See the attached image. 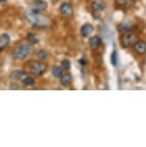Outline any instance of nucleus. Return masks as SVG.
<instances>
[{
    "instance_id": "f257e3e1",
    "label": "nucleus",
    "mask_w": 146,
    "mask_h": 147,
    "mask_svg": "<svg viewBox=\"0 0 146 147\" xmlns=\"http://www.w3.org/2000/svg\"><path fill=\"white\" fill-rule=\"evenodd\" d=\"M25 16L27 20L35 27H48L51 24V20L48 16L42 15V13L35 12L31 9L27 11Z\"/></svg>"
},
{
    "instance_id": "f03ea898",
    "label": "nucleus",
    "mask_w": 146,
    "mask_h": 147,
    "mask_svg": "<svg viewBox=\"0 0 146 147\" xmlns=\"http://www.w3.org/2000/svg\"><path fill=\"white\" fill-rule=\"evenodd\" d=\"M33 52H34V47L32 44H30L29 42L22 43L13 48L12 56L15 60H24L25 58L33 54Z\"/></svg>"
},
{
    "instance_id": "7ed1b4c3",
    "label": "nucleus",
    "mask_w": 146,
    "mask_h": 147,
    "mask_svg": "<svg viewBox=\"0 0 146 147\" xmlns=\"http://www.w3.org/2000/svg\"><path fill=\"white\" fill-rule=\"evenodd\" d=\"M29 72L32 73L35 76H41L47 71V65L42 62H38V61H33L30 62L28 65Z\"/></svg>"
},
{
    "instance_id": "20e7f679",
    "label": "nucleus",
    "mask_w": 146,
    "mask_h": 147,
    "mask_svg": "<svg viewBox=\"0 0 146 147\" xmlns=\"http://www.w3.org/2000/svg\"><path fill=\"white\" fill-rule=\"evenodd\" d=\"M137 42V37L133 32L126 31L121 36V44L123 47H130Z\"/></svg>"
},
{
    "instance_id": "39448f33",
    "label": "nucleus",
    "mask_w": 146,
    "mask_h": 147,
    "mask_svg": "<svg viewBox=\"0 0 146 147\" xmlns=\"http://www.w3.org/2000/svg\"><path fill=\"white\" fill-rule=\"evenodd\" d=\"M47 8H48V4L44 0H36L32 5L31 10L35 11V12L42 13L47 10Z\"/></svg>"
},
{
    "instance_id": "423d86ee",
    "label": "nucleus",
    "mask_w": 146,
    "mask_h": 147,
    "mask_svg": "<svg viewBox=\"0 0 146 147\" xmlns=\"http://www.w3.org/2000/svg\"><path fill=\"white\" fill-rule=\"evenodd\" d=\"M60 11L65 18H70L73 15V8L71 6V4L67 3V2H65V3L62 4V6L60 8Z\"/></svg>"
},
{
    "instance_id": "0eeeda50",
    "label": "nucleus",
    "mask_w": 146,
    "mask_h": 147,
    "mask_svg": "<svg viewBox=\"0 0 146 147\" xmlns=\"http://www.w3.org/2000/svg\"><path fill=\"white\" fill-rule=\"evenodd\" d=\"M92 32H93V26L90 23H86V24H84V25L82 26L81 35L83 36V37H85V38L89 37V36H90V34H92Z\"/></svg>"
},
{
    "instance_id": "6e6552de",
    "label": "nucleus",
    "mask_w": 146,
    "mask_h": 147,
    "mask_svg": "<svg viewBox=\"0 0 146 147\" xmlns=\"http://www.w3.org/2000/svg\"><path fill=\"white\" fill-rule=\"evenodd\" d=\"M101 42H102V40L98 36H93V37L89 38V46L93 50L97 49L98 47L101 45Z\"/></svg>"
},
{
    "instance_id": "1a4fd4ad",
    "label": "nucleus",
    "mask_w": 146,
    "mask_h": 147,
    "mask_svg": "<svg viewBox=\"0 0 146 147\" xmlns=\"http://www.w3.org/2000/svg\"><path fill=\"white\" fill-rule=\"evenodd\" d=\"M134 47H135V50L139 54H144L146 52V43L142 40L137 41V42L134 44Z\"/></svg>"
},
{
    "instance_id": "9d476101",
    "label": "nucleus",
    "mask_w": 146,
    "mask_h": 147,
    "mask_svg": "<svg viewBox=\"0 0 146 147\" xmlns=\"http://www.w3.org/2000/svg\"><path fill=\"white\" fill-rule=\"evenodd\" d=\"M60 79H61V84L64 86V87H68L71 84V82H72V76L69 73L63 74Z\"/></svg>"
},
{
    "instance_id": "9b49d317",
    "label": "nucleus",
    "mask_w": 146,
    "mask_h": 147,
    "mask_svg": "<svg viewBox=\"0 0 146 147\" xmlns=\"http://www.w3.org/2000/svg\"><path fill=\"white\" fill-rule=\"evenodd\" d=\"M10 41H11V38L9 35L2 34L0 36V51H1L4 47H6L8 44L10 43Z\"/></svg>"
},
{
    "instance_id": "f8f14e48",
    "label": "nucleus",
    "mask_w": 146,
    "mask_h": 147,
    "mask_svg": "<svg viewBox=\"0 0 146 147\" xmlns=\"http://www.w3.org/2000/svg\"><path fill=\"white\" fill-rule=\"evenodd\" d=\"M116 3L122 9H130L134 5V0H117Z\"/></svg>"
},
{
    "instance_id": "ddd939ff",
    "label": "nucleus",
    "mask_w": 146,
    "mask_h": 147,
    "mask_svg": "<svg viewBox=\"0 0 146 147\" xmlns=\"http://www.w3.org/2000/svg\"><path fill=\"white\" fill-rule=\"evenodd\" d=\"M13 79L17 80V81H22V80L25 78V72L23 70H13L11 74Z\"/></svg>"
},
{
    "instance_id": "4468645a",
    "label": "nucleus",
    "mask_w": 146,
    "mask_h": 147,
    "mask_svg": "<svg viewBox=\"0 0 146 147\" xmlns=\"http://www.w3.org/2000/svg\"><path fill=\"white\" fill-rule=\"evenodd\" d=\"M52 75H53L55 78H61L62 75L64 74V69L62 68V66H58V65H54L52 67Z\"/></svg>"
},
{
    "instance_id": "2eb2a0df",
    "label": "nucleus",
    "mask_w": 146,
    "mask_h": 147,
    "mask_svg": "<svg viewBox=\"0 0 146 147\" xmlns=\"http://www.w3.org/2000/svg\"><path fill=\"white\" fill-rule=\"evenodd\" d=\"M27 41L30 44H32V45H35V44H37L40 41V38L34 33H29L28 36H27Z\"/></svg>"
},
{
    "instance_id": "dca6fc26",
    "label": "nucleus",
    "mask_w": 146,
    "mask_h": 147,
    "mask_svg": "<svg viewBox=\"0 0 146 147\" xmlns=\"http://www.w3.org/2000/svg\"><path fill=\"white\" fill-rule=\"evenodd\" d=\"M37 56L38 57V59L45 60V59H47V58L49 57V52L47 50H45V49H41V50H40L38 52Z\"/></svg>"
},
{
    "instance_id": "f3484780",
    "label": "nucleus",
    "mask_w": 146,
    "mask_h": 147,
    "mask_svg": "<svg viewBox=\"0 0 146 147\" xmlns=\"http://www.w3.org/2000/svg\"><path fill=\"white\" fill-rule=\"evenodd\" d=\"M21 82H22V84L24 86H26V87H30V86L35 85V80L33 79L32 77H28V76H26Z\"/></svg>"
},
{
    "instance_id": "a211bd4d",
    "label": "nucleus",
    "mask_w": 146,
    "mask_h": 147,
    "mask_svg": "<svg viewBox=\"0 0 146 147\" xmlns=\"http://www.w3.org/2000/svg\"><path fill=\"white\" fill-rule=\"evenodd\" d=\"M92 8L94 11H101L105 8V5H104V3H102L101 1H94L92 4Z\"/></svg>"
},
{
    "instance_id": "6ab92c4d",
    "label": "nucleus",
    "mask_w": 146,
    "mask_h": 147,
    "mask_svg": "<svg viewBox=\"0 0 146 147\" xmlns=\"http://www.w3.org/2000/svg\"><path fill=\"white\" fill-rule=\"evenodd\" d=\"M111 62H112V65H114V66H116L117 65V63H118V55H117L116 50H114L112 53V55H111Z\"/></svg>"
},
{
    "instance_id": "aec40b11",
    "label": "nucleus",
    "mask_w": 146,
    "mask_h": 147,
    "mask_svg": "<svg viewBox=\"0 0 146 147\" xmlns=\"http://www.w3.org/2000/svg\"><path fill=\"white\" fill-rule=\"evenodd\" d=\"M61 65H62V68L64 69V70H69L70 69V62L67 59L63 60Z\"/></svg>"
},
{
    "instance_id": "412c9836",
    "label": "nucleus",
    "mask_w": 146,
    "mask_h": 147,
    "mask_svg": "<svg viewBox=\"0 0 146 147\" xmlns=\"http://www.w3.org/2000/svg\"><path fill=\"white\" fill-rule=\"evenodd\" d=\"M79 63H80V65H87V61H86V60H84V59L80 60V61H79Z\"/></svg>"
},
{
    "instance_id": "4be33fe9",
    "label": "nucleus",
    "mask_w": 146,
    "mask_h": 147,
    "mask_svg": "<svg viewBox=\"0 0 146 147\" xmlns=\"http://www.w3.org/2000/svg\"><path fill=\"white\" fill-rule=\"evenodd\" d=\"M6 2V0H0V4H4Z\"/></svg>"
}]
</instances>
